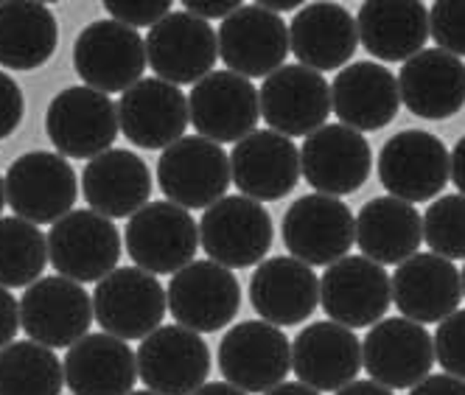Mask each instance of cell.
Listing matches in <instances>:
<instances>
[{"instance_id": "6da1fadb", "label": "cell", "mask_w": 465, "mask_h": 395, "mask_svg": "<svg viewBox=\"0 0 465 395\" xmlns=\"http://www.w3.org/2000/svg\"><path fill=\"white\" fill-rule=\"evenodd\" d=\"M146 40L118 20H95L74 43V71L98 93H126L146 71Z\"/></svg>"}, {"instance_id": "7a4b0ae2", "label": "cell", "mask_w": 465, "mask_h": 395, "mask_svg": "<svg viewBox=\"0 0 465 395\" xmlns=\"http://www.w3.org/2000/svg\"><path fill=\"white\" fill-rule=\"evenodd\" d=\"M45 132L56 154L71 160H93L110 152L118 138V104L93 87H68L51 98Z\"/></svg>"}, {"instance_id": "3957f363", "label": "cell", "mask_w": 465, "mask_h": 395, "mask_svg": "<svg viewBox=\"0 0 465 395\" xmlns=\"http://www.w3.org/2000/svg\"><path fill=\"white\" fill-rule=\"evenodd\" d=\"M157 183L169 202L185 211H208L224 200L232 183L230 157L219 143L203 135H185L160 154Z\"/></svg>"}, {"instance_id": "277c9868", "label": "cell", "mask_w": 465, "mask_h": 395, "mask_svg": "<svg viewBox=\"0 0 465 395\" xmlns=\"http://www.w3.org/2000/svg\"><path fill=\"white\" fill-rule=\"evenodd\" d=\"M379 180L390 196H398L410 205L429 202L451 180V154L431 132H395L379 152Z\"/></svg>"}, {"instance_id": "5b68a950", "label": "cell", "mask_w": 465, "mask_h": 395, "mask_svg": "<svg viewBox=\"0 0 465 395\" xmlns=\"http://www.w3.org/2000/svg\"><path fill=\"white\" fill-rule=\"evenodd\" d=\"M121 233L95 211H71L48 230V261L56 275L76 283L104 281L118 270Z\"/></svg>"}, {"instance_id": "8992f818", "label": "cell", "mask_w": 465, "mask_h": 395, "mask_svg": "<svg viewBox=\"0 0 465 395\" xmlns=\"http://www.w3.org/2000/svg\"><path fill=\"white\" fill-rule=\"evenodd\" d=\"M281 233L292 258L309 267H331L356 244V216L337 196L306 193L289 205Z\"/></svg>"}, {"instance_id": "52a82bcc", "label": "cell", "mask_w": 465, "mask_h": 395, "mask_svg": "<svg viewBox=\"0 0 465 395\" xmlns=\"http://www.w3.org/2000/svg\"><path fill=\"white\" fill-rule=\"evenodd\" d=\"M165 309H169V294L152 272L141 267H118L104 281H98L93 291L95 322L104 328V334L124 342L154 334Z\"/></svg>"}, {"instance_id": "ba28073f", "label": "cell", "mask_w": 465, "mask_h": 395, "mask_svg": "<svg viewBox=\"0 0 465 395\" xmlns=\"http://www.w3.org/2000/svg\"><path fill=\"white\" fill-rule=\"evenodd\" d=\"M219 370L232 387L263 395L286 381L292 370V342L272 322L244 320L222 337Z\"/></svg>"}, {"instance_id": "9c48e42d", "label": "cell", "mask_w": 465, "mask_h": 395, "mask_svg": "<svg viewBox=\"0 0 465 395\" xmlns=\"http://www.w3.org/2000/svg\"><path fill=\"white\" fill-rule=\"evenodd\" d=\"M6 202L15 216L31 224H56L68 216L79 183L71 163L56 152H28L6 169Z\"/></svg>"}, {"instance_id": "30bf717a", "label": "cell", "mask_w": 465, "mask_h": 395, "mask_svg": "<svg viewBox=\"0 0 465 395\" xmlns=\"http://www.w3.org/2000/svg\"><path fill=\"white\" fill-rule=\"evenodd\" d=\"M272 216L250 196H224L199 222V242L211 261L227 270H247L272 250Z\"/></svg>"}, {"instance_id": "8fae6325", "label": "cell", "mask_w": 465, "mask_h": 395, "mask_svg": "<svg viewBox=\"0 0 465 395\" xmlns=\"http://www.w3.org/2000/svg\"><path fill=\"white\" fill-rule=\"evenodd\" d=\"M199 244L193 216L169 200L149 202L126 222V252L152 275H177L193 263Z\"/></svg>"}, {"instance_id": "7c38bea8", "label": "cell", "mask_w": 465, "mask_h": 395, "mask_svg": "<svg viewBox=\"0 0 465 395\" xmlns=\"http://www.w3.org/2000/svg\"><path fill=\"white\" fill-rule=\"evenodd\" d=\"M93 298L71 278L51 275L31 283L20 298V328L45 348H74L87 337Z\"/></svg>"}, {"instance_id": "4fadbf2b", "label": "cell", "mask_w": 465, "mask_h": 395, "mask_svg": "<svg viewBox=\"0 0 465 395\" xmlns=\"http://www.w3.org/2000/svg\"><path fill=\"white\" fill-rule=\"evenodd\" d=\"M392 303V278L381 263L364 255H345L320 278V306L345 328H371L384 320Z\"/></svg>"}, {"instance_id": "5bb4252c", "label": "cell", "mask_w": 465, "mask_h": 395, "mask_svg": "<svg viewBox=\"0 0 465 395\" xmlns=\"http://www.w3.org/2000/svg\"><path fill=\"white\" fill-rule=\"evenodd\" d=\"M177 325L196 334H213L230 325L242 309V286L232 270L216 261H193L165 289Z\"/></svg>"}, {"instance_id": "9a60e30c", "label": "cell", "mask_w": 465, "mask_h": 395, "mask_svg": "<svg viewBox=\"0 0 465 395\" xmlns=\"http://www.w3.org/2000/svg\"><path fill=\"white\" fill-rule=\"evenodd\" d=\"M138 376L146 390L160 395H193L208 384L211 351L205 340L183 325H160L141 340Z\"/></svg>"}, {"instance_id": "2e32d148", "label": "cell", "mask_w": 465, "mask_h": 395, "mask_svg": "<svg viewBox=\"0 0 465 395\" xmlns=\"http://www.w3.org/2000/svg\"><path fill=\"white\" fill-rule=\"evenodd\" d=\"M146 56L157 79L180 84H199L213 74L219 56V35L211 23L188 12H172L149 28Z\"/></svg>"}, {"instance_id": "e0dca14e", "label": "cell", "mask_w": 465, "mask_h": 395, "mask_svg": "<svg viewBox=\"0 0 465 395\" xmlns=\"http://www.w3.org/2000/svg\"><path fill=\"white\" fill-rule=\"evenodd\" d=\"M364 370L390 390H412L435 365V340L420 322L407 317H384L361 342Z\"/></svg>"}, {"instance_id": "ac0fdd59", "label": "cell", "mask_w": 465, "mask_h": 395, "mask_svg": "<svg viewBox=\"0 0 465 395\" xmlns=\"http://www.w3.org/2000/svg\"><path fill=\"white\" fill-rule=\"evenodd\" d=\"M334 110L328 79L306 64H283L261 84V115L286 138H309Z\"/></svg>"}, {"instance_id": "d6986e66", "label": "cell", "mask_w": 465, "mask_h": 395, "mask_svg": "<svg viewBox=\"0 0 465 395\" xmlns=\"http://www.w3.org/2000/svg\"><path fill=\"white\" fill-rule=\"evenodd\" d=\"M191 123L213 143H239L252 135L261 118V93L232 71H213L188 95Z\"/></svg>"}, {"instance_id": "ffe728a7", "label": "cell", "mask_w": 465, "mask_h": 395, "mask_svg": "<svg viewBox=\"0 0 465 395\" xmlns=\"http://www.w3.org/2000/svg\"><path fill=\"white\" fill-rule=\"evenodd\" d=\"M289 51V25L258 4L242 6L219 28V59L244 79H270L283 68Z\"/></svg>"}, {"instance_id": "44dd1931", "label": "cell", "mask_w": 465, "mask_h": 395, "mask_svg": "<svg viewBox=\"0 0 465 395\" xmlns=\"http://www.w3.org/2000/svg\"><path fill=\"white\" fill-rule=\"evenodd\" d=\"M301 169L314 191L340 200L368 183L373 152L361 132L345 123H328L301 146Z\"/></svg>"}, {"instance_id": "7402d4cb", "label": "cell", "mask_w": 465, "mask_h": 395, "mask_svg": "<svg viewBox=\"0 0 465 395\" xmlns=\"http://www.w3.org/2000/svg\"><path fill=\"white\" fill-rule=\"evenodd\" d=\"M361 365L359 337L334 320L312 322L292 342V373L317 392H340L353 384Z\"/></svg>"}, {"instance_id": "603a6c76", "label": "cell", "mask_w": 465, "mask_h": 395, "mask_svg": "<svg viewBox=\"0 0 465 395\" xmlns=\"http://www.w3.org/2000/svg\"><path fill=\"white\" fill-rule=\"evenodd\" d=\"M118 121L129 143L165 152L185 138L191 121L188 95L163 79H141L121 93Z\"/></svg>"}, {"instance_id": "cb8c5ba5", "label": "cell", "mask_w": 465, "mask_h": 395, "mask_svg": "<svg viewBox=\"0 0 465 395\" xmlns=\"http://www.w3.org/2000/svg\"><path fill=\"white\" fill-rule=\"evenodd\" d=\"M236 188L255 202H275L301 180V149L272 129L252 132L230 152Z\"/></svg>"}, {"instance_id": "d4e9b609", "label": "cell", "mask_w": 465, "mask_h": 395, "mask_svg": "<svg viewBox=\"0 0 465 395\" xmlns=\"http://www.w3.org/2000/svg\"><path fill=\"white\" fill-rule=\"evenodd\" d=\"M250 303L263 322L301 325L320 306V278L309 263L292 255L261 261L250 278Z\"/></svg>"}, {"instance_id": "484cf974", "label": "cell", "mask_w": 465, "mask_h": 395, "mask_svg": "<svg viewBox=\"0 0 465 395\" xmlns=\"http://www.w3.org/2000/svg\"><path fill=\"white\" fill-rule=\"evenodd\" d=\"M392 301L407 320L420 325L443 322L462 301V275L443 255L415 252L398 263L392 275Z\"/></svg>"}, {"instance_id": "4316f807", "label": "cell", "mask_w": 465, "mask_h": 395, "mask_svg": "<svg viewBox=\"0 0 465 395\" xmlns=\"http://www.w3.org/2000/svg\"><path fill=\"white\" fill-rule=\"evenodd\" d=\"M401 104L418 118L446 121L465 107V62L449 51L426 48L404 62L401 76Z\"/></svg>"}, {"instance_id": "83f0119b", "label": "cell", "mask_w": 465, "mask_h": 395, "mask_svg": "<svg viewBox=\"0 0 465 395\" xmlns=\"http://www.w3.org/2000/svg\"><path fill=\"white\" fill-rule=\"evenodd\" d=\"M337 118L356 132H379L401 110L398 79L379 62H351L331 84Z\"/></svg>"}, {"instance_id": "f1b7e54d", "label": "cell", "mask_w": 465, "mask_h": 395, "mask_svg": "<svg viewBox=\"0 0 465 395\" xmlns=\"http://www.w3.org/2000/svg\"><path fill=\"white\" fill-rule=\"evenodd\" d=\"M82 193L90 211L107 219H132L149 205L152 172L129 149H110L93 157L82 172Z\"/></svg>"}, {"instance_id": "f546056e", "label": "cell", "mask_w": 465, "mask_h": 395, "mask_svg": "<svg viewBox=\"0 0 465 395\" xmlns=\"http://www.w3.org/2000/svg\"><path fill=\"white\" fill-rule=\"evenodd\" d=\"M359 43L373 59L410 62L431 37L429 9L420 0H368L356 15Z\"/></svg>"}, {"instance_id": "4dcf8cb0", "label": "cell", "mask_w": 465, "mask_h": 395, "mask_svg": "<svg viewBox=\"0 0 465 395\" xmlns=\"http://www.w3.org/2000/svg\"><path fill=\"white\" fill-rule=\"evenodd\" d=\"M292 54L306 68L340 71L359 48V28L351 12L340 4H309L289 25Z\"/></svg>"}, {"instance_id": "1f68e13d", "label": "cell", "mask_w": 465, "mask_h": 395, "mask_svg": "<svg viewBox=\"0 0 465 395\" xmlns=\"http://www.w3.org/2000/svg\"><path fill=\"white\" fill-rule=\"evenodd\" d=\"M138 356L113 334H87L64 356V384L74 395H129Z\"/></svg>"}, {"instance_id": "d6a6232c", "label": "cell", "mask_w": 465, "mask_h": 395, "mask_svg": "<svg viewBox=\"0 0 465 395\" xmlns=\"http://www.w3.org/2000/svg\"><path fill=\"white\" fill-rule=\"evenodd\" d=\"M423 242V216L398 196H376L356 213V244L381 267L404 263Z\"/></svg>"}, {"instance_id": "836d02e7", "label": "cell", "mask_w": 465, "mask_h": 395, "mask_svg": "<svg viewBox=\"0 0 465 395\" xmlns=\"http://www.w3.org/2000/svg\"><path fill=\"white\" fill-rule=\"evenodd\" d=\"M59 43L56 17L45 4L6 0L0 4V64L12 71H35L54 56Z\"/></svg>"}, {"instance_id": "e575fe53", "label": "cell", "mask_w": 465, "mask_h": 395, "mask_svg": "<svg viewBox=\"0 0 465 395\" xmlns=\"http://www.w3.org/2000/svg\"><path fill=\"white\" fill-rule=\"evenodd\" d=\"M64 365L51 348L23 340L0 351V395H59Z\"/></svg>"}, {"instance_id": "d590c367", "label": "cell", "mask_w": 465, "mask_h": 395, "mask_svg": "<svg viewBox=\"0 0 465 395\" xmlns=\"http://www.w3.org/2000/svg\"><path fill=\"white\" fill-rule=\"evenodd\" d=\"M48 263V236L20 216L0 219V286L20 289L37 283Z\"/></svg>"}, {"instance_id": "8d00e7d4", "label": "cell", "mask_w": 465, "mask_h": 395, "mask_svg": "<svg viewBox=\"0 0 465 395\" xmlns=\"http://www.w3.org/2000/svg\"><path fill=\"white\" fill-rule=\"evenodd\" d=\"M423 242L449 261L465 258V196L449 193L423 213Z\"/></svg>"}, {"instance_id": "74e56055", "label": "cell", "mask_w": 465, "mask_h": 395, "mask_svg": "<svg viewBox=\"0 0 465 395\" xmlns=\"http://www.w3.org/2000/svg\"><path fill=\"white\" fill-rule=\"evenodd\" d=\"M431 40L440 51L465 56V0H438L429 9Z\"/></svg>"}, {"instance_id": "f35d334b", "label": "cell", "mask_w": 465, "mask_h": 395, "mask_svg": "<svg viewBox=\"0 0 465 395\" xmlns=\"http://www.w3.org/2000/svg\"><path fill=\"white\" fill-rule=\"evenodd\" d=\"M435 359L449 376L465 381V309L440 322L435 334Z\"/></svg>"}, {"instance_id": "ab89813d", "label": "cell", "mask_w": 465, "mask_h": 395, "mask_svg": "<svg viewBox=\"0 0 465 395\" xmlns=\"http://www.w3.org/2000/svg\"><path fill=\"white\" fill-rule=\"evenodd\" d=\"M104 9L113 15V20L129 25V28H154L160 20L172 15L169 0H107Z\"/></svg>"}, {"instance_id": "60d3db41", "label": "cell", "mask_w": 465, "mask_h": 395, "mask_svg": "<svg viewBox=\"0 0 465 395\" xmlns=\"http://www.w3.org/2000/svg\"><path fill=\"white\" fill-rule=\"evenodd\" d=\"M25 115V98L20 84L0 71V141H6L9 135H15L17 126L23 123Z\"/></svg>"}, {"instance_id": "b9f144b4", "label": "cell", "mask_w": 465, "mask_h": 395, "mask_svg": "<svg viewBox=\"0 0 465 395\" xmlns=\"http://www.w3.org/2000/svg\"><path fill=\"white\" fill-rule=\"evenodd\" d=\"M244 4L242 0H183V12L199 17V20H227L232 17Z\"/></svg>"}, {"instance_id": "7bdbcfd3", "label": "cell", "mask_w": 465, "mask_h": 395, "mask_svg": "<svg viewBox=\"0 0 465 395\" xmlns=\"http://www.w3.org/2000/svg\"><path fill=\"white\" fill-rule=\"evenodd\" d=\"M17 331H20V303L6 286H0V351L15 342Z\"/></svg>"}, {"instance_id": "ee69618b", "label": "cell", "mask_w": 465, "mask_h": 395, "mask_svg": "<svg viewBox=\"0 0 465 395\" xmlns=\"http://www.w3.org/2000/svg\"><path fill=\"white\" fill-rule=\"evenodd\" d=\"M410 395H465V381L449 373L426 376L420 384L410 390Z\"/></svg>"}, {"instance_id": "f6af8a7d", "label": "cell", "mask_w": 465, "mask_h": 395, "mask_svg": "<svg viewBox=\"0 0 465 395\" xmlns=\"http://www.w3.org/2000/svg\"><path fill=\"white\" fill-rule=\"evenodd\" d=\"M451 180L460 188V193L465 196V135L451 149Z\"/></svg>"}, {"instance_id": "bcb514c9", "label": "cell", "mask_w": 465, "mask_h": 395, "mask_svg": "<svg viewBox=\"0 0 465 395\" xmlns=\"http://www.w3.org/2000/svg\"><path fill=\"white\" fill-rule=\"evenodd\" d=\"M337 395H395V390H390V387L368 379V381H353V384L342 387Z\"/></svg>"}, {"instance_id": "7dc6e473", "label": "cell", "mask_w": 465, "mask_h": 395, "mask_svg": "<svg viewBox=\"0 0 465 395\" xmlns=\"http://www.w3.org/2000/svg\"><path fill=\"white\" fill-rule=\"evenodd\" d=\"M263 395H320V392L312 390V387L303 384V381H283V384H278L275 390L263 392Z\"/></svg>"}, {"instance_id": "c3c4849f", "label": "cell", "mask_w": 465, "mask_h": 395, "mask_svg": "<svg viewBox=\"0 0 465 395\" xmlns=\"http://www.w3.org/2000/svg\"><path fill=\"white\" fill-rule=\"evenodd\" d=\"M193 395H247L244 390L232 387L230 381H208L205 387H199Z\"/></svg>"}, {"instance_id": "681fc988", "label": "cell", "mask_w": 465, "mask_h": 395, "mask_svg": "<svg viewBox=\"0 0 465 395\" xmlns=\"http://www.w3.org/2000/svg\"><path fill=\"white\" fill-rule=\"evenodd\" d=\"M258 6H263V9H267V12H272V15H283V12H301L303 9V4H301V0H258Z\"/></svg>"}, {"instance_id": "f907efd6", "label": "cell", "mask_w": 465, "mask_h": 395, "mask_svg": "<svg viewBox=\"0 0 465 395\" xmlns=\"http://www.w3.org/2000/svg\"><path fill=\"white\" fill-rule=\"evenodd\" d=\"M4 205H6V180L0 177V213H4Z\"/></svg>"}, {"instance_id": "816d5d0a", "label": "cell", "mask_w": 465, "mask_h": 395, "mask_svg": "<svg viewBox=\"0 0 465 395\" xmlns=\"http://www.w3.org/2000/svg\"><path fill=\"white\" fill-rule=\"evenodd\" d=\"M129 395H160V392H152V390H141V392H129Z\"/></svg>"}, {"instance_id": "f5cc1de1", "label": "cell", "mask_w": 465, "mask_h": 395, "mask_svg": "<svg viewBox=\"0 0 465 395\" xmlns=\"http://www.w3.org/2000/svg\"><path fill=\"white\" fill-rule=\"evenodd\" d=\"M462 294H465V267H462Z\"/></svg>"}]
</instances>
